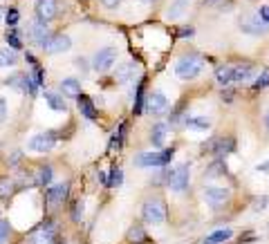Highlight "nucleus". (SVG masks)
Masks as SVG:
<instances>
[{
    "instance_id": "1",
    "label": "nucleus",
    "mask_w": 269,
    "mask_h": 244,
    "mask_svg": "<svg viewBox=\"0 0 269 244\" xmlns=\"http://www.w3.org/2000/svg\"><path fill=\"white\" fill-rule=\"evenodd\" d=\"M173 155H175V150H164V152H157V150H151V152H142V155L135 157V164H137L139 168H161L166 166L168 161L173 159Z\"/></svg>"
},
{
    "instance_id": "2",
    "label": "nucleus",
    "mask_w": 269,
    "mask_h": 244,
    "mask_svg": "<svg viewBox=\"0 0 269 244\" xmlns=\"http://www.w3.org/2000/svg\"><path fill=\"white\" fill-rule=\"evenodd\" d=\"M202 68H204V61L200 56H182L175 65V74L184 81H189V78H195L202 72Z\"/></svg>"
},
{
    "instance_id": "3",
    "label": "nucleus",
    "mask_w": 269,
    "mask_h": 244,
    "mask_svg": "<svg viewBox=\"0 0 269 244\" xmlns=\"http://www.w3.org/2000/svg\"><path fill=\"white\" fill-rule=\"evenodd\" d=\"M189 179H191V166H189V164H180V166H175L171 173H168L166 184H168L171 191L182 193V191L189 188Z\"/></svg>"
},
{
    "instance_id": "4",
    "label": "nucleus",
    "mask_w": 269,
    "mask_h": 244,
    "mask_svg": "<svg viewBox=\"0 0 269 244\" xmlns=\"http://www.w3.org/2000/svg\"><path fill=\"white\" fill-rule=\"evenodd\" d=\"M142 217H144V222H148V224H155V226L164 224V222H166V206H164V202L161 200H148L142 209Z\"/></svg>"
},
{
    "instance_id": "5",
    "label": "nucleus",
    "mask_w": 269,
    "mask_h": 244,
    "mask_svg": "<svg viewBox=\"0 0 269 244\" xmlns=\"http://www.w3.org/2000/svg\"><path fill=\"white\" fill-rule=\"evenodd\" d=\"M27 38L32 40V43H36L38 47H47L49 43V32H47V25L40 23V20H32V23H27Z\"/></svg>"
},
{
    "instance_id": "6",
    "label": "nucleus",
    "mask_w": 269,
    "mask_h": 244,
    "mask_svg": "<svg viewBox=\"0 0 269 244\" xmlns=\"http://www.w3.org/2000/svg\"><path fill=\"white\" fill-rule=\"evenodd\" d=\"M115 61H117V49L115 47H103V49H99V52L94 54L92 68L97 70V72H108V70L115 65Z\"/></svg>"
},
{
    "instance_id": "7",
    "label": "nucleus",
    "mask_w": 269,
    "mask_h": 244,
    "mask_svg": "<svg viewBox=\"0 0 269 244\" xmlns=\"http://www.w3.org/2000/svg\"><path fill=\"white\" fill-rule=\"evenodd\" d=\"M240 30L245 32V34H254V36H260L267 32V25L260 20L258 14H245L240 18Z\"/></svg>"
},
{
    "instance_id": "8",
    "label": "nucleus",
    "mask_w": 269,
    "mask_h": 244,
    "mask_svg": "<svg viewBox=\"0 0 269 244\" xmlns=\"http://www.w3.org/2000/svg\"><path fill=\"white\" fill-rule=\"evenodd\" d=\"M59 14V0H36V20L47 25Z\"/></svg>"
},
{
    "instance_id": "9",
    "label": "nucleus",
    "mask_w": 269,
    "mask_h": 244,
    "mask_svg": "<svg viewBox=\"0 0 269 244\" xmlns=\"http://www.w3.org/2000/svg\"><path fill=\"white\" fill-rule=\"evenodd\" d=\"M229 195L231 193L227 191V188H222V186H209V188H204V200H206V204L213 206V209L225 206L227 202H229Z\"/></svg>"
},
{
    "instance_id": "10",
    "label": "nucleus",
    "mask_w": 269,
    "mask_h": 244,
    "mask_svg": "<svg viewBox=\"0 0 269 244\" xmlns=\"http://www.w3.org/2000/svg\"><path fill=\"white\" fill-rule=\"evenodd\" d=\"M54 143H56V139H54L52 132H38V135H34V137L30 139L27 148L34 152H49L54 148Z\"/></svg>"
},
{
    "instance_id": "11",
    "label": "nucleus",
    "mask_w": 269,
    "mask_h": 244,
    "mask_svg": "<svg viewBox=\"0 0 269 244\" xmlns=\"http://www.w3.org/2000/svg\"><path fill=\"white\" fill-rule=\"evenodd\" d=\"M68 193H70L68 184H56V186H49L47 193H45V197H47V202L52 206H59V204H63V202L68 200Z\"/></svg>"
},
{
    "instance_id": "12",
    "label": "nucleus",
    "mask_w": 269,
    "mask_h": 244,
    "mask_svg": "<svg viewBox=\"0 0 269 244\" xmlns=\"http://www.w3.org/2000/svg\"><path fill=\"white\" fill-rule=\"evenodd\" d=\"M70 47H72V40H70V36L56 34V36H52V38H49L45 52H47V54H61V52H68Z\"/></svg>"
},
{
    "instance_id": "13",
    "label": "nucleus",
    "mask_w": 269,
    "mask_h": 244,
    "mask_svg": "<svg viewBox=\"0 0 269 244\" xmlns=\"http://www.w3.org/2000/svg\"><path fill=\"white\" fill-rule=\"evenodd\" d=\"M166 107H168V101H166V97H164L161 92H155V94H151V97H148V112L161 114Z\"/></svg>"
},
{
    "instance_id": "14",
    "label": "nucleus",
    "mask_w": 269,
    "mask_h": 244,
    "mask_svg": "<svg viewBox=\"0 0 269 244\" xmlns=\"http://www.w3.org/2000/svg\"><path fill=\"white\" fill-rule=\"evenodd\" d=\"M135 72H137V63H135V61L117 65V81L119 83H128L130 78H135Z\"/></svg>"
},
{
    "instance_id": "15",
    "label": "nucleus",
    "mask_w": 269,
    "mask_h": 244,
    "mask_svg": "<svg viewBox=\"0 0 269 244\" xmlns=\"http://www.w3.org/2000/svg\"><path fill=\"white\" fill-rule=\"evenodd\" d=\"M166 135H168V126L166 123H155L151 130V141L153 146H164L166 141Z\"/></svg>"
},
{
    "instance_id": "16",
    "label": "nucleus",
    "mask_w": 269,
    "mask_h": 244,
    "mask_svg": "<svg viewBox=\"0 0 269 244\" xmlns=\"http://www.w3.org/2000/svg\"><path fill=\"white\" fill-rule=\"evenodd\" d=\"M77 101H78V107H81V114H83V117L97 119V107H94V103L90 101V97H85V94H78Z\"/></svg>"
},
{
    "instance_id": "17",
    "label": "nucleus",
    "mask_w": 269,
    "mask_h": 244,
    "mask_svg": "<svg viewBox=\"0 0 269 244\" xmlns=\"http://www.w3.org/2000/svg\"><path fill=\"white\" fill-rule=\"evenodd\" d=\"M61 92H63L65 97L77 99L78 94H81V83H78L77 78H63V81H61Z\"/></svg>"
},
{
    "instance_id": "18",
    "label": "nucleus",
    "mask_w": 269,
    "mask_h": 244,
    "mask_svg": "<svg viewBox=\"0 0 269 244\" xmlns=\"http://www.w3.org/2000/svg\"><path fill=\"white\" fill-rule=\"evenodd\" d=\"M45 101H47V105L52 107V110H56V112H65V110H68L65 99L56 92H45Z\"/></svg>"
},
{
    "instance_id": "19",
    "label": "nucleus",
    "mask_w": 269,
    "mask_h": 244,
    "mask_svg": "<svg viewBox=\"0 0 269 244\" xmlns=\"http://www.w3.org/2000/svg\"><path fill=\"white\" fill-rule=\"evenodd\" d=\"M52 240H54V226L45 224V226H40V231L32 238V244H52Z\"/></svg>"
},
{
    "instance_id": "20",
    "label": "nucleus",
    "mask_w": 269,
    "mask_h": 244,
    "mask_svg": "<svg viewBox=\"0 0 269 244\" xmlns=\"http://www.w3.org/2000/svg\"><path fill=\"white\" fill-rule=\"evenodd\" d=\"M231 229H220V231H213L211 235H206L204 240H202V244H225L227 240L231 238Z\"/></svg>"
},
{
    "instance_id": "21",
    "label": "nucleus",
    "mask_w": 269,
    "mask_h": 244,
    "mask_svg": "<svg viewBox=\"0 0 269 244\" xmlns=\"http://www.w3.org/2000/svg\"><path fill=\"white\" fill-rule=\"evenodd\" d=\"M126 240L130 244H144V242H146V231H144V226L142 224L130 226L128 233H126Z\"/></svg>"
},
{
    "instance_id": "22",
    "label": "nucleus",
    "mask_w": 269,
    "mask_h": 244,
    "mask_svg": "<svg viewBox=\"0 0 269 244\" xmlns=\"http://www.w3.org/2000/svg\"><path fill=\"white\" fill-rule=\"evenodd\" d=\"M215 81L220 85H229L233 81V68L231 65H220V68L215 70Z\"/></svg>"
},
{
    "instance_id": "23",
    "label": "nucleus",
    "mask_w": 269,
    "mask_h": 244,
    "mask_svg": "<svg viewBox=\"0 0 269 244\" xmlns=\"http://www.w3.org/2000/svg\"><path fill=\"white\" fill-rule=\"evenodd\" d=\"M52 181V166H38L34 175V184L36 186H49Z\"/></svg>"
},
{
    "instance_id": "24",
    "label": "nucleus",
    "mask_w": 269,
    "mask_h": 244,
    "mask_svg": "<svg viewBox=\"0 0 269 244\" xmlns=\"http://www.w3.org/2000/svg\"><path fill=\"white\" fill-rule=\"evenodd\" d=\"M186 9H189V2L186 0H175L171 7H168V11H166V16L171 20H177L180 16H184L186 14Z\"/></svg>"
},
{
    "instance_id": "25",
    "label": "nucleus",
    "mask_w": 269,
    "mask_h": 244,
    "mask_svg": "<svg viewBox=\"0 0 269 244\" xmlns=\"http://www.w3.org/2000/svg\"><path fill=\"white\" fill-rule=\"evenodd\" d=\"M251 74H254V65L240 63L233 68V81H247V78H251Z\"/></svg>"
},
{
    "instance_id": "26",
    "label": "nucleus",
    "mask_w": 269,
    "mask_h": 244,
    "mask_svg": "<svg viewBox=\"0 0 269 244\" xmlns=\"http://www.w3.org/2000/svg\"><path fill=\"white\" fill-rule=\"evenodd\" d=\"M186 126L189 128H197V130H209L211 128V121L204 117H191V119H186Z\"/></svg>"
},
{
    "instance_id": "27",
    "label": "nucleus",
    "mask_w": 269,
    "mask_h": 244,
    "mask_svg": "<svg viewBox=\"0 0 269 244\" xmlns=\"http://www.w3.org/2000/svg\"><path fill=\"white\" fill-rule=\"evenodd\" d=\"M16 61H18V56H16L14 49H9V47L0 49V65H14Z\"/></svg>"
},
{
    "instance_id": "28",
    "label": "nucleus",
    "mask_w": 269,
    "mask_h": 244,
    "mask_svg": "<svg viewBox=\"0 0 269 244\" xmlns=\"http://www.w3.org/2000/svg\"><path fill=\"white\" fill-rule=\"evenodd\" d=\"M11 193H14V179L2 177V179H0V197L5 200V197H9Z\"/></svg>"
},
{
    "instance_id": "29",
    "label": "nucleus",
    "mask_w": 269,
    "mask_h": 244,
    "mask_svg": "<svg viewBox=\"0 0 269 244\" xmlns=\"http://www.w3.org/2000/svg\"><path fill=\"white\" fill-rule=\"evenodd\" d=\"M121 179H123L121 168L115 166L113 171H110V179H108V184H106V186H110V188H117V186H121Z\"/></svg>"
},
{
    "instance_id": "30",
    "label": "nucleus",
    "mask_w": 269,
    "mask_h": 244,
    "mask_svg": "<svg viewBox=\"0 0 269 244\" xmlns=\"http://www.w3.org/2000/svg\"><path fill=\"white\" fill-rule=\"evenodd\" d=\"M32 68H34V72H32L30 76H32V81H34V83H36V88H38V85H43V83H45V70L40 68L38 63H36V65H32Z\"/></svg>"
},
{
    "instance_id": "31",
    "label": "nucleus",
    "mask_w": 269,
    "mask_h": 244,
    "mask_svg": "<svg viewBox=\"0 0 269 244\" xmlns=\"http://www.w3.org/2000/svg\"><path fill=\"white\" fill-rule=\"evenodd\" d=\"M142 107H144V85L137 88V97H135V114H142Z\"/></svg>"
},
{
    "instance_id": "32",
    "label": "nucleus",
    "mask_w": 269,
    "mask_h": 244,
    "mask_svg": "<svg viewBox=\"0 0 269 244\" xmlns=\"http://www.w3.org/2000/svg\"><path fill=\"white\" fill-rule=\"evenodd\" d=\"M7 43H9L11 49L20 47V38H18V34H16V30H7Z\"/></svg>"
},
{
    "instance_id": "33",
    "label": "nucleus",
    "mask_w": 269,
    "mask_h": 244,
    "mask_svg": "<svg viewBox=\"0 0 269 244\" xmlns=\"http://www.w3.org/2000/svg\"><path fill=\"white\" fill-rule=\"evenodd\" d=\"M123 130H126V123H121L119 126V132L113 137V141H110V150H115V148H119L121 146V139H123Z\"/></svg>"
},
{
    "instance_id": "34",
    "label": "nucleus",
    "mask_w": 269,
    "mask_h": 244,
    "mask_svg": "<svg viewBox=\"0 0 269 244\" xmlns=\"http://www.w3.org/2000/svg\"><path fill=\"white\" fill-rule=\"evenodd\" d=\"M7 25H9V30H16V25H18V11L14 7L7 11Z\"/></svg>"
},
{
    "instance_id": "35",
    "label": "nucleus",
    "mask_w": 269,
    "mask_h": 244,
    "mask_svg": "<svg viewBox=\"0 0 269 244\" xmlns=\"http://www.w3.org/2000/svg\"><path fill=\"white\" fill-rule=\"evenodd\" d=\"M7 238H9V222L0 220V244H5Z\"/></svg>"
},
{
    "instance_id": "36",
    "label": "nucleus",
    "mask_w": 269,
    "mask_h": 244,
    "mask_svg": "<svg viewBox=\"0 0 269 244\" xmlns=\"http://www.w3.org/2000/svg\"><path fill=\"white\" fill-rule=\"evenodd\" d=\"M267 85H269V68L265 70V72L260 74V78H258V81H256V88H258V90L267 88Z\"/></svg>"
},
{
    "instance_id": "37",
    "label": "nucleus",
    "mask_w": 269,
    "mask_h": 244,
    "mask_svg": "<svg viewBox=\"0 0 269 244\" xmlns=\"http://www.w3.org/2000/svg\"><path fill=\"white\" fill-rule=\"evenodd\" d=\"M72 217H74V222H81V217H83V202H77V204H74Z\"/></svg>"
},
{
    "instance_id": "38",
    "label": "nucleus",
    "mask_w": 269,
    "mask_h": 244,
    "mask_svg": "<svg viewBox=\"0 0 269 244\" xmlns=\"http://www.w3.org/2000/svg\"><path fill=\"white\" fill-rule=\"evenodd\" d=\"M267 202H269V197H256V200H254V210L267 209Z\"/></svg>"
},
{
    "instance_id": "39",
    "label": "nucleus",
    "mask_w": 269,
    "mask_h": 244,
    "mask_svg": "<svg viewBox=\"0 0 269 244\" xmlns=\"http://www.w3.org/2000/svg\"><path fill=\"white\" fill-rule=\"evenodd\" d=\"M258 16H260V20H263L265 25H269V5H265V7H260V11H258Z\"/></svg>"
},
{
    "instance_id": "40",
    "label": "nucleus",
    "mask_w": 269,
    "mask_h": 244,
    "mask_svg": "<svg viewBox=\"0 0 269 244\" xmlns=\"http://www.w3.org/2000/svg\"><path fill=\"white\" fill-rule=\"evenodd\" d=\"M7 119V101L5 99H0V123Z\"/></svg>"
},
{
    "instance_id": "41",
    "label": "nucleus",
    "mask_w": 269,
    "mask_h": 244,
    "mask_svg": "<svg viewBox=\"0 0 269 244\" xmlns=\"http://www.w3.org/2000/svg\"><path fill=\"white\" fill-rule=\"evenodd\" d=\"M119 2H121V0H101V5L108 7V9H115V7H117Z\"/></svg>"
},
{
    "instance_id": "42",
    "label": "nucleus",
    "mask_w": 269,
    "mask_h": 244,
    "mask_svg": "<svg viewBox=\"0 0 269 244\" xmlns=\"http://www.w3.org/2000/svg\"><path fill=\"white\" fill-rule=\"evenodd\" d=\"M256 171H258V173H267V175H269V159L263 161V164H258V166H256Z\"/></svg>"
},
{
    "instance_id": "43",
    "label": "nucleus",
    "mask_w": 269,
    "mask_h": 244,
    "mask_svg": "<svg viewBox=\"0 0 269 244\" xmlns=\"http://www.w3.org/2000/svg\"><path fill=\"white\" fill-rule=\"evenodd\" d=\"M18 159H20V152H14V155H11V159H9V164L14 166V164H18Z\"/></svg>"
},
{
    "instance_id": "44",
    "label": "nucleus",
    "mask_w": 269,
    "mask_h": 244,
    "mask_svg": "<svg viewBox=\"0 0 269 244\" xmlns=\"http://www.w3.org/2000/svg\"><path fill=\"white\" fill-rule=\"evenodd\" d=\"M77 68H81V70H88V65H85V59H77Z\"/></svg>"
},
{
    "instance_id": "45",
    "label": "nucleus",
    "mask_w": 269,
    "mask_h": 244,
    "mask_svg": "<svg viewBox=\"0 0 269 244\" xmlns=\"http://www.w3.org/2000/svg\"><path fill=\"white\" fill-rule=\"evenodd\" d=\"M265 128H267V132H269V110H267V114H265Z\"/></svg>"
},
{
    "instance_id": "46",
    "label": "nucleus",
    "mask_w": 269,
    "mask_h": 244,
    "mask_svg": "<svg viewBox=\"0 0 269 244\" xmlns=\"http://www.w3.org/2000/svg\"><path fill=\"white\" fill-rule=\"evenodd\" d=\"M215 2H220V0H206V5H215Z\"/></svg>"
},
{
    "instance_id": "47",
    "label": "nucleus",
    "mask_w": 269,
    "mask_h": 244,
    "mask_svg": "<svg viewBox=\"0 0 269 244\" xmlns=\"http://www.w3.org/2000/svg\"><path fill=\"white\" fill-rule=\"evenodd\" d=\"M81 2H88V0H81Z\"/></svg>"
},
{
    "instance_id": "48",
    "label": "nucleus",
    "mask_w": 269,
    "mask_h": 244,
    "mask_svg": "<svg viewBox=\"0 0 269 244\" xmlns=\"http://www.w3.org/2000/svg\"><path fill=\"white\" fill-rule=\"evenodd\" d=\"M146 2H153V0H146Z\"/></svg>"
}]
</instances>
